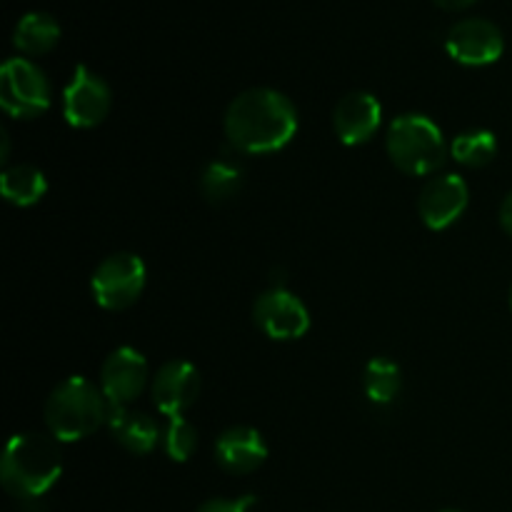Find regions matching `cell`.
I'll return each instance as SVG.
<instances>
[{
  "label": "cell",
  "instance_id": "1",
  "mask_svg": "<svg viewBox=\"0 0 512 512\" xmlns=\"http://www.w3.org/2000/svg\"><path fill=\"white\" fill-rule=\"evenodd\" d=\"M223 130L235 150L268 155L283 150L298 130V108L275 88H248L230 100Z\"/></svg>",
  "mask_w": 512,
  "mask_h": 512
},
{
  "label": "cell",
  "instance_id": "2",
  "mask_svg": "<svg viewBox=\"0 0 512 512\" xmlns=\"http://www.w3.org/2000/svg\"><path fill=\"white\" fill-rule=\"evenodd\" d=\"M53 435L18 433L8 440L0 458V480L8 495L40 500L63 475V455Z\"/></svg>",
  "mask_w": 512,
  "mask_h": 512
},
{
  "label": "cell",
  "instance_id": "3",
  "mask_svg": "<svg viewBox=\"0 0 512 512\" xmlns=\"http://www.w3.org/2000/svg\"><path fill=\"white\" fill-rule=\"evenodd\" d=\"M110 403L100 385L83 375H70L50 390L43 418L48 435L58 443H78L108 423Z\"/></svg>",
  "mask_w": 512,
  "mask_h": 512
},
{
  "label": "cell",
  "instance_id": "4",
  "mask_svg": "<svg viewBox=\"0 0 512 512\" xmlns=\"http://www.w3.org/2000/svg\"><path fill=\"white\" fill-rule=\"evenodd\" d=\"M388 158L400 173L425 178L445 163L448 145L440 125L423 113H403L388 125L385 133Z\"/></svg>",
  "mask_w": 512,
  "mask_h": 512
},
{
  "label": "cell",
  "instance_id": "5",
  "mask_svg": "<svg viewBox=\"0 0 512 512\" xmlns=\"http://www.w3.org/2000/svg\"><path fill=\"white\" fill-rule=\"evenodd\" d=\"M50 80L30 58H8L0 68V105L10 118L33 120L50 108Z\"/></svg>",
  "mask_w": 512,
  "mask_h": 512
},
{
  "label": "cell",
  "instance_id": "6",
  "mask_svg": "<svg viewBox=\"0 0 512 512\" xmlns=\"http://www.w3.org/2000/svg\"><path fill=\"white\" fill-rule=\"evenodd\" d=\"M148 268L135 253H113L93 270L90 293L103 310H125L143 295Z\"/></svg>",
  "mask_w": 512,
  "mask_h": 512
},
{
  "label": "cell",
  "instance_id": "7",
  "mask_svg": "<svg viewBox=\"0 0 512 512\" xmlns=\"http://www.w3.org/2000/svg\"><path fill=\"white\" fill-rule=\"evenodd\" d=\"M253 323L270 340H298L310 330V310L288 288H270L255 298Z\"/></svg>",
  "mask_w": 512,
  "mask_h": 512
},
{
  "label": "cell",
  "instance_id": "8",
  "mask_svg": "<svg viewBox=\"0 0 512 512\" xmlns=\"http://www.w3.org/2000/svg\"><path fill=\"white\" fill-rule=\"evenodd\" d=\"M110 105H113L110 85L88 65H78L63 90V115L68 125L78 130L95 128L108 118Z\"/></svg>",
  "mask_w": 512,
  "mask_h": 512
},
{
  "label": "cell",
  "instance_id": "9",
  "mask_svg": "<svg viewBox=\"0 0 512 512\" xmlns=\"http://www.w3.org/2000/svg\"><path fill=\"white\" fill-rule=\"evenodd\" d=\"M150 378L148 360L140 350L120 345L100 365V390L113 408H123L140 398Z\"/></svg>",
  "mask_w": 512,
  "mask_h": 512
},
{
  "label": "cell",
  "instance_id": "10",
  "mask_svg": "<svg viewBox=\"0 0 512 512\" xmlns=\"http://www.w3.org/2000/svg\"><path fill=\"white\" fill-rule=\"evenodd\" d=\"M445 50L460 65L480 68L503 55L505 38L495 23L485 18H465L455 23L445 35Z\"/></svg>",
  "mask_w": 512,
  "mask_h": 512
},
{
  "label": "cell",
  "instance_id": "11",
  "mask_svg": "<svg viewBox=\"0 0 512 512\" xmlns=\"http://www.w3.org/2000/svg\"><path fill=\"white\" fill-rule=\"evenodd\" d=\"M203 380H200L198 368L188 360H168L155 370L150 380V398L165 418L185 415V410L193 408L198 400Z\"/></svg>",
  "mask_w": 512,
  "mask_h": 512
},
{
  "label": "cell",
  "instance_id": "12",
  "mask_svg": "<svg viewBox=\"0 0 512 512\" xmlns=\"http://www.w3.org/2000/svg\"><path fill=\"white\" fill-rule=\"evenodd\" d=\"M468 203V183L460 175L445 173L423 185L418 195V213L430 230H445L463 218Z\"/></svg>",
  "mask_w": 512,
  "mask_h": 512
},
{
  "label": "cell",
  "instance_id": "13",
  "mask_svg": "<svg viewBox=\"0 0 512 512\" xmlns=\"http://www.w3.org/2000/svg\"><path fill=\"white\" fill-rule=\"evenodd\" d=\"M383 125V105L368 90L343 95L333 110V130L343 145H365Z\"/></svg>",
  "mask_w": 512,
  "mask_h": 512
},
{
  "label": "cell",
  "instance_id": "14",
  "mask_svg": "<svg viewBox=\"0 0 512 512\" xmlns=\"http://www.w3.org/2000/svg\"><path fill=\"white\" fill-rule=\"evenodd\" d=\"M215 463L233 475L255 473L268 460V443L263 433L250 425H233L215 438Z\"/></svg>",
  "mask_w": 512,
  "mask_h": 512
},
{
  "label": "cell",
  "instance_id": "15",
  "mask_svg": "<svg viewBox=\"0 0 512 512\" xmlns=\"http://www.w3.org/2000/svg\"><path fill=\"white\" fill-rule=\"evenodd\" d=\"M105 425L110 428L113 438L118 440L128 453L135 455L153 453L160 445V438H163V430L155 423V418H150L148 413L130 410L128 405H123V408H113V405H110L108 423Z\"/></svg>",
  "mask_w": 512,
  "mask_h": 512
},
{
  "label": "cell",
  "instance_id": "16",
  "mask_svg": "<svg viewBox=\"0 0 512 512\" xmlns=\"http://www.w3.org/2000/svg\"><path fill=\"white\" fill-rule=\"evenodd\" d=\"M0 193L10 205L18 208H30V205L40 203L48 193V178L40 168L30 163L8 165L0 173Z\"/></svg>",
  "mask_w": 512,
  "mask_h": 512
},
{
  "label": "cell",
  "instance_id": "17",
  "mask_svg": "<svg viewBox=\"0 0 512 512\" xmlns=\"http://www.w3.org/2000/svg\"><path fill=\"white\" fill-rule=\"evenodd\" d=\"M60 25L48 13H25L15 23L13 45L23 55H43L58 45Z\"/></svg>",
  "mask_w": 512,
  "mask_h": 512
},
{
  "label": "cell",
  "instance_id": "18",
  "mask_svg": "<svg viewBox=\"0 0 512 512\" xmlns=\"http://www.w3.org/2000/svg\"><path fill=\"white\" fill-rule=\"evenodd\" d=\"M363 390L370 403L390 405L403 390V370L390 358H373L363 370Z\"/></svg>",
  "mask_w": 512,
  "mask_h": 512
},
{
  "label": "cell",
  "instance_id": "19",
  "mask_svg": "<svg viewBox=\"0 0 512 512\" xmlns=\"http://www.w3.org/2000/svg\"><path fill=\"white\" fill-rule=\"evenodd\" d=\"M450 155L465 168H485L498 155V140L490 130H465L453 138Z\"/></svg>",
  "mask_w": 512,
  "mask_h": 512
},
{
  "label": "cell",
  "instance_id": "20",
  "mask_svg": "<svg viewBox=\"0 0 512 512\" xmlns=\"http://www.w3.org/2000/svg\"><path fill=\"white\" fill-rule=\"evenodd\" d=\"M243 188V170L228 160H215L200 173V190L210 203H225Z\"/></svg>",
  "mask_w": 512,
  "mask_h": 512
},
{
  "label": "cell",
  "instance_id": "21",
  "mask_svg": "<svg viewBox=\"0 0 512 512\" xmlns=\"http://www.w3.org/2000/svg\"><path fill=\"white\" fill-rule=\"evenodd\" d=\"M160 445L173 463H185V460L193 458L195 448H198V430L185 415H175V418H168Z\"/></svg>",
  "mask_w": 512,
  "mask_h": 512
},
{
  "label": "cell",
  "instance_id": "22",
  "mask_svg": "<svg viewBox=\"0 0 512 512\" xmlns=\"http://www.w3.org/2000/svg\"><path fill=\"white\" fill-rule=\"evenodd\" d=\"M255 505V495H243V498H210L205 500L195 512H250Z\"/></svg>",
  "mask_w": 512,
  "mask_h": 512
},
{
  "label": "cell",
  "instance_id": "23",
  "mask_svg": "<svg viewBox=\"0 0 512 512\" xmlns=\"http://www.w3.org/2000/svg\"><path fill=\"white\" fill-rule=\"evenodd\" d=\"M500 225H503L505 233L512 238V190L505 195L503 205H500Z\"/></svg>",
  "mask_w": 512,
  "mask_h": 512
},
{
  "label": "cell",
  "instance_id": "24",
  "mask_svg": "<svg viewBox=\"0 0 512 512\" xmlns=\"http://www.w3.org/2000/svg\"><path fill=\"white\" fill-rule=\"evenodd\" d=\"M435 5H440V8L445 10H463L468 8V5H473L475 0H433Z\"/></svg>",
  "mask_w": 512,
  "mask_h": 512
},
{
  "label": "cell",
  "instance_id": "25",
  "mask_svg": "<svg viewBox=\"0 0 512 512\" xmlns=\"http://www.w3.org/2000/svg\"><path fill=\"white\" fill-rule=\"evenodd\" d=\"M510 310H512V288H510Z\"/></svg>",
  "mask_w": 512,
  "mask_h": 512
},
{
  "label": "cell",
  "instance_id": "26",
  "mask_svg": "<svg viewBox=\"0 0 512 512\" xmlns=\"http://www.w3.org/2000/svg\"><path fill=\"white\" fill-rule=\"evenodd\" d=\"M443 512H455V510H443Z\"/></svg>",
  "mask_w": 512,
  "mask_h": 512
}]
</instances>
